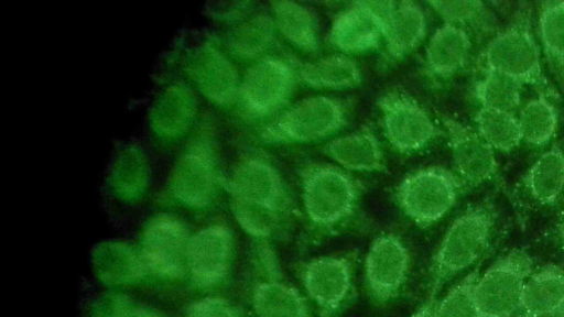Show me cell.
Masks as SVG:
<instances>
[{
    "mask_svg": "<svg viewBox=\"0 0 564 317\" xmlns=\"http://www.w3.org/2000/svg\"><path fill=\"white\" fill-rule=\"evenodd\" d=\"M532 266V258L523 249H512L497 259L475 285L479 316L511 317L519 311Z\"/></svg>",
    "mask_w": 564,
    "mask_h": 317,
    "instance_id": "cell-6",
    "label": "cell"
},
{
    "mask_svg": "<svg viewBox=\"0 0 564 317\" xmlns=\"http://www.w3.org/2000/svg\"><path fill=\"white\" fill-rule=\"evenodd\" d=\"M427 4L443 19L444 23L463 25L478 21L485 10L478 0H434Z\"/></svg>",
    "mask_w": 564,
    "mask_h": 317,
    "instance_id": "cell-33",
    "label": "cell"
},
{
    "mask_svg": "<svg viewBox=\"0 0 564 317\" xmlns=\"http://www.w3.org/2000/svg\"><path fill=\"white\" fill-rule=\"evenodd\" d=\"M386 1H356L334 19L329 41L344 53L376 48L383 39Z\"/></svg>",
    "mask_w": 564,
    "mask_h": 317,
    "instance_id": "cell-13",
    "label": "cell"
},
{
    "mask_svg": "<svg viewBox=\"0 0 564 317\" xmlns=\"http://www.w3.org/2000/svg\"><path fill=\"white\" fill-rule=\"evenodd\" d=\"M297 73L285 59L259 58L246 72L238 96L245 109L254 117L276 113L291 98Z\"/></svg>",
    "mask_w": 564,
    "mask_h": 317,
    "instance_id": "cell-8",
    "label": "cell"
},
{
    "mask_svg": "<svg viewBox=\"0 0 564 317\" xmlns=\"http://www.w3.org/2000/svg\"><path fill=\"white\" fill-rule=\"evenodd\" d=\"M300 274L317 315L340 317L352 299V261L344 255H323L307 261Z\"/></svg>",
    "mask_w": 564,
    "mask_h": 317,
    "instance_id": "cell-7",
    "label": "cell"
},
{
    "mask_svg": "<svg viewBox=\"0 0 564 317\" xmlns=\"http://www.w3.org/2000/svg\"><path fill=\"white\" fill-rule=\"evenodd\" d=\"M251 300L257 317H314L306 297L274 275L254 285Z\"/></svg>",
    "mask_w": 564,
    "mask_h": 317,
    "instance_id": "cell-20",
    "label": "cell"
},
{
    "mask_svg": "<svg viewBox=\"0 0 564 317\" xmlns=\"http://www.w3.org/2000/svg\"><path fill=\"white\" fill-rule=\"evenodd\" d=\"M189 237L184 225L174 217L160 215L144 229L141 255L147 270L165 278L184 275Z\"/></svg>",
    "mask_w": 564,
    "mask_h": 317,
    "instance_id": "cell-11",
    "label": "cell"
},
{
    "mask_svg": "<svg viewBox=\"0 0 564 317\" xmlns=\"http://www.w3.org/2000/svg\"><path fill=\"white\" fill-rule=\"evenodd\" d=\"M232 254V238L220 225L202 229L189 238L186 265L192 280L199 286L217 284L228 272Z\"/></svg>",
    "mask_w": 564,
    "mask_h": 317,
    "instance_id": "cell-15",
    "label": "cell"
},
{
    "mask_svg": "<svg viewBox=\"0 0 564 317\" xmlns=\"http://www.w3.org/2000/svg\"><path fill=\"white\" fill-rule=\"evenodd\" d=\"M539 34L544 51L564 62V1H546L539 12Z\"/></svg>",
    "mask_w": 564,
    "mask_h": 317,
    "instance_id": "cell-32",
    "label": "cell"
},
{
    "mask_svg": "<svg viewBox=\"0 0 564 317\" xmlns=\"http://www.w3.org/2000/svg\"><path fill=\"white\" fill-rule=\"evenodd\" d=\"M518 122L522 141L540 146L547 143L557 130L558 118L553 103L540 96L529 100L519 111Z\"/></svg>",
    "mask_w": 564,
    "mask_h": 317,
    "instance_id": "cell-27",
    "label": "cell"
},
{
    "mask_svg": "<svg viewBox=\"0 0 564 317\" xmlns=\"http://www.w3.org/2000/svg\"><path fill=\"white\" fill-rule=\"evenodd\" d=\"M229 192L235 218L254 238L272 237L289 216L291 199L285 184L263 158L239 163L229 179Z\"/></svg>",
    "mask_w": 564,
    "mask_h": 317,
    "instance_id": "cell-1",
    "label": "cell"
},
{
    "mask_svg": "<svg viewBox=\"0 0 564 317\" xmlns=\"http://www.w3.org/2000/svg\"><path fill=\"white\" fill-rule=\"evenodd\" d=\"M212 167L199 155H187L175 167L173 189L184 203L202 207L209 203L213 194Z\"/></svg>",
    "mask_w": 564,
    "mask_h": 317,
    "instance_id": "cell-25",
    "label": "cell"
},
{
    "mask_svg": "<svg viewBox=\"0 0 564 317\" xmlns=\"http://www.w3.org/2000/svg\"><path fill=\"white\" fill-rule=\"evenodd\" d=\"M187 317H241L239 311L226 299L206 297L187 308Z\"/></svg>",
    "mask_w": 564,
    "mask_h": 317,
    "instance_id": "cell-34",
    "label": "cell"
},
{
    "mask_svg": "<svg viewBox=\"0 0 564 317\" xmlns=\"http://www.w3.org/2000/svg\"><path fill=\"white\" fill-rule=\"evenodd\" d=\"M123 298L118 299L116 308L111 310L110 317H158L151 309L131 306Z\"/></svg>",
    "mask_w": 564,
    "mask_h": 317,
    "instance_id": "cell-35",
    "label": "cell"
},
{
    "mask_svg": "<svg viewBox=\"0 0 564 317\" xmlns=\"http://www.w3.org/2000/svg\"><path fill=\"white\" fill-rule=\"evenodd\" d=\"M409 267L408 249L398 237H377L365 260V281L371 297L381 304L397 298L408 280Z\"/></svg>",
    "mask_w": 564,
    "mask_h": 317,
    "instance_id": "cell-12",
    "label": "cell"
},
{
    "mask_svg": "<svg viewBox=\"0 0 564 317\" xmlns=\"http://www.w3.org/2000/svg\"><path fill=\"white\" fill-rule=\"evenodd\" d=\"M93 267L99 281L128 285L143 277L147 266L141 253L121 242H105L93 253Z\"/></svg>",
    "mask_w": 564,
    "mask_h": 317,
    "instance_id": "cell-21",
    "label": "cell"
},
{
    "mask_svg": "<svg viewBox=\"0 0 564 317\" xmlns=\"http://www.w3.org/2000/svg\"><path fill=\"white\" fill-rule=\"evenodd\" d=\"M471 42L460 25L443 23L429 40L425 63L431 74L448 78L459 72L468 61Z\"/></svg>",
    "mask_w": 564,
    "mask_h": 317,
    "instance_id": "cell-17",
    "label": "cell"
},
{
    "mask_svg": "<svg viewBox=\"0 0 564 317\" xmlns=\"http://www.w3.org/2000/svg\"><path fill=\"white\" fill-rule=\"evenodd\" d=\"M202 86L218 101H230L239 92L240 83L231 63L216 51L207 52V63L199 70Z\"/></svg>",
    "mask_w": 564,
    "mask_h": 317,
    "instance_id": "cell-30",
    "label": "cell"
},
{
    "mask_svg": "<svg viewBox=\"0 0 564 317\" xmlns=\"http://www.w3.org/2000/svg\"><path fill=\"white\" fill-rule=\"evenodd\" d=\"M521 86L506 75L485 68L474 92L480 107L514 113L521 102Z\"/></svg>",
    "mask_w": 564,
    "mask_h": 317,
    "instance_id": "cell-28",
    "label": "cell"
},
{
    "mask_svg": "<svg viewBox=\"0 0 564 317\" xmlns=\"http://www.w3.org/2000/svg\"><path fill=\"white\" fill-rule=\"evenodd\" d=\"M485 68L506 75L520 85L541 77V55L528 24L516 22L499 32L484 51Z\"/></svg>",
    "mask_w": 564,
    "mask_h": 317,
    "instance_id": "cell-9",
    "label": "cell"
},
{
    "mask_svg": "<svg viewBox=\"0 0 564 317\" xmlns=\"http://www.w3.org/2000/svg\"><path fill=\"white\" fill-rule=\"evenodd\" d=\"M296 73L305 85L316 89H349L358 86L362 79L357 62L344 54L303 64Z\"/></svg>",
    "mask_w": 564,
    "mask_h": 317,
    "instance_id": "cell-23",
    "label": "cell"
},
{
    "mask_svg": "<svg viewBox=\"0 0 564 317\" xmlns=\"http://www.w3.org/2000/svg\"><path fill=\"white\" fill-rule=\"evenodd\" d=\"M455 175L464 186H478L497 172L495 152L478 134L462 122L444 119Z\"/></svg>",
    "mask_w": 564,
    "mask_h": 317,
    "instance_id": "cell-14",
    "label": "cell"
},
{
    "mask_svg": "<svg viewBox=\"0 0 564 317\" xmlns=\"http://www.w3.org/2000/svg\"><path fill=\"white\" fill-rule=\"evenodd\" d=\"M494 223L489 204L473 206L452 222L432 261L433 297L443 282L478 261L489 243Z\"/></svg>",
    "mask_w": 564,
    "mask_h": 317,
    "instance_id": "cell-2",
    "label": "cell"
},
{
    "mask_svg": "<svg viewBox=\"0 0 564 317\" xmlns=\"http://www.w3.org/2000/svg\"><path fill=\"white\" fill-rule=\"evenodd\" d=\"M324 153L339 166L355 172H378L384 168L380 142L370 131H356L333 139Z\"/></svg>",
    "mask_w": 564,
    "mask_h": 317,
    "instance_id": "cell-19",
    "label": "cell"
},
{
    "mask_svg": "<svg viewBox=\"0 0 564 317\" xmlns=\"http://www.w3.org/2000/svg\"><path fill=\"white\" fill-rule=\"evenodd\" d=\"M475 121L476 131L494 151H512L522 141L518 118L513 112L480 107Z\"/></svg>",
    "mask_w": 564,
    "mask_h": 317,
    "instance_id": "cell-26",
    "label": "cell"
},
{
    "mask_svg": "<svg viewBox=\"0 0 564 317\" xmlns=\"http://www.w3.org/2000/svg\"><path fill=\"white\" fill-rule=\"evenodd\" d=\"M434 306L435 300L434 297L431 296V298L421 305L411 317H434Z\"/></svg>",
    "mask_w": 564,
    "mask_h": 317,
    "instance_id": "cell-36",
    "label": "cell"
},
{
    "mask_svg": "<svg viewBox=\"0 0 564 317\" xmlns=\"http://www.w3.org/2000/svg\"><path fill=\"white\" fill-rule=\"evenodd\" d=\"M271 17L276 31L292 45L307 53L318 50L317 23L308 8L295 1H273Z\"/></svg>",
    "mask_w": 564,
    "mask_h": 317,
    "instance_id": "cell-22",
    "label": "cell"
},
{
    "mask_svg": "<svg viewBox=\"0 0 564 317\" xmlns=\"http://www.w3.org/2000/svg\"><path fill=\"white\" fill-rule=\"evenodd\" d=\"M564 308V270L546 264L528 278L520 317H550Z\"/></svg>",
    "mask_w": 564,
    "mask_h": 317,
    "instance_id": "cell-18",
    "label": "cell"
},
{
    "mask_svg": "<svg viewBox=\"0 0 564 317\" xmlns=\"http://www.w3.org/2000/svg\"><path fill=\"white\" fill-rule=\"evenodd\" d=\"M560 237H561V240H562V242L564 244V218H563V221L560 225Z\"/></svg>",
    "mask_w": 564,
    "mask_h": 317,
    "instance_id": "cell-37",
    "label": "cell"
},
{
    "mask_svg": "<svg viewBox=\"0 0 564 317\" xmlns=\"http://www.w3.org/2000/svg\"><path fill=\"white\" fill-rule=\"evenodd\" d=\"M275 32L270 14L253 15L235 30L231 36L232 48L243 58H258L270 48Z\"/></svg>",
    "mask_w": 564,
    "mask_h": 317,
    "instance_id": "cell-29",
    "label": "cell"
},
{
    "mask_svg": "<svg viewBox=\"0 0 564 317\" xmlns=\"http://www.w3.org/2000/svg\"><path fill=\"white\" fill-rule=\"evenodd\" d=\"M346 121L344 105L327 96L304 98L265 124L260 136L268 143H305L325 139Z\"/></svg>",
    "mask_w": 564,
    "mask_h": 317,
    "instance_id": "cell-3",
    "label": "cell"
},
{
    "mask_svg": "<svg viewBox=\"0 0 564 317\" xmlns=\"http://www.w3.org/2000/svg\"><path fill=\"white\" fill-rule=\"evenodd\" d=\"M530 195L543 205L554 204L564 189V153L557 145L544 152L523 177Z\"/></svg>",
    "mask_w": 564,
    "mask_h": 317,
    "instance_id": "cell-24",
    "label": "cell"
},
{
    "mask_svg": "<svg viewBox=\"0 0 564 317\" xmlns=\"http://www.w3.org/2000/svg\"><path fill=\"white\" fill-rule=\"evenodd\" d=\"M379 108L384 135L400 152L421 150L438 134V129L426 110L404 92L386 94Z\"/></svg>",
    "mask_w": 564,
    "mask_h": 317,
    "instance_id": "cell-10",
    "label": "cell"
},
{
    "mask_svg": "<svg viewBox=\"0 0 564 317\" xmlns=\"http://www.w3.org/2000/svg\"><path fill=\"white\" fill-rule=\"evenodd\" d=\"M358 190L346 172L329 164H317L302 176V200L308 220L330 228L346 220L355 210Z\"/></svg>",
    "mask_w": 564,
    "mask_h": 317,
    "instance_id": "cell-4",
    "label": "cell"
},
{
    "mask_svg": "<svg viewBox=\"0 0 564 317\" xmlns=\"http://www.w3.org/2000/svg\"><path fill=\"white\" fill-rule=\"evenodd\" d=\"M478 269L455 284L434 306V317H480L475 299Z\"/></svg>",
    "mask_w": 564,
    "mask_h": 317,
    "instance_id": "cell-31",
    "label": "cell"
},
{
    "mask_svg": "<svg viewBox=\"0 0 564 317\" xmlns=\"http://www.w3.org/2000/svg\"><path fill=\"white\" fill-rule=\"evenodd\" d=\"M463 186L455 173L441 166H427L412 172L400 182L397 200L402 211L424 228L449 211Z\"/></svg>",
    "mask_w": 564,
    "mask_h": 317,
    "instance_id": "cell-5",
    "label": "cell"
},
{
    "mask_svg": "<svg viewBox=\"0 0 564 317\" xmlns=\"http://www.w3.org/2000/svg\"><path fill=\"white\" fill-rule=\"evenodd\" d=\"M426 18L413 1H386L383 40L388 54L400 58L412 52L425 37Z\"/></svg>",
    "mask_w": 564,
    "mask_h": 317,
    "instance_id": "cell-16",
    "label": "cell"
}]
</instances>
